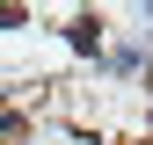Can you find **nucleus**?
Masks as SVG:
<instances>
[{
  "mask_svg": "<svg viewBox=\"0 0 153 145\" xmlns=\"http://www.w3.org/2000/svg\"><path fill=\"white\" fill-rule=\"evenodd\" d=\"M95 44H102V22L80 15V22H73V51H95Z\"/></svg>",
  "mask_w": 153,
  "mask_h": 145,
  "instance_id": "1",
  "label": "nucleus"
}]
</instances>
